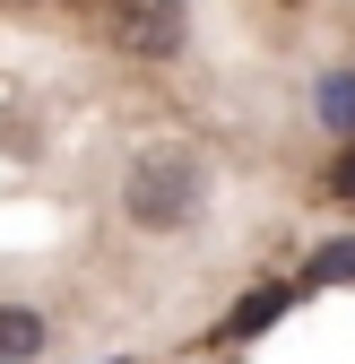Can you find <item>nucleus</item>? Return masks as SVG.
Returning a JSON list of instances; mask_svg holds the SVG:
<instances>
[{"label":"nucleus","instance_id":"5","mask_svg":"<svg viewBox=\"0 0 355 364\" xmlns=\"http://www.w3.org/2000/svg\"><path fill=\"white\" fill-rule=\"evenodd\" d=\"M278 312H286V287H278V295H251V304L234 312V330H260V321H278Z\"/></svg>","mask_w":355,"mask_h":364},{"label":"nucleus","instance_id":"1","mask_svg":"<svg viewBox=\"0 0 355 364\" xmlns=\"http://www.w3.org/2000/svg\"><path fill=\"white\" fill-rule=\"evenodd\" d=\"M208 208V165L200 148H148L139 165L121 173V217L139 235H182V225Z\"/></svg>","mask_w":355,"mask_h":364},{"label":"nucleus","instance_id":"4","mask_svg":"<svg viewBox=\"0 0 355 364\" xmlns=\"http://www.w3.org/2000/svg\"><path fill=\"white\" fill-rule=\"evenodd\" d=\"M321 122H329V130H355V70L321 78Z\"/></svg>","mask_w":355,"mask_h":364},{"label":"nucleus","instance_id":"7","mask_svg":"<svg viewBox=\"0 0 355 364\" xmlns=\"http://www.w3.org/2000/svg\"><path fill=\"white\" fill-rule=\"evenodd\" d=\"M329 191H338V200H355V148H346V156L329 165Z\"/></svg>","mask_w":355,"mask_h":364},{"label":"nucleus","instance_id":"2","mask_svg":"<svg viewBox=\"0 0 355 364\" xmlns=\"http://www.w3.org/2000/svg\"><path fill=\"white\" fill-rule=\"evenodd\" d=\"M104 35H113V53H173L182 43V9H165V0H113V18H104Z\"/></svg>","mask_w":355,"mask_h":364},{"label":"nucleus","instance_id":"3","mask_svg":"<svg viewBox=\"0 0 355 364\" xmlns=\"http://www.w3.org/2000/svg\"><path fill=\"white\" fill-rule=\"evenodd\" d=\"M43 312H26V304H0V364H35L43 355Z\"/></svg>","mask_w":355,"mask_h":364},{"label":"nucleus","instance_id":"6","mask_svg":"<svg viewBox=\"0 0 355 364\" xmlns=\"http://www.w3.org/2000/svg\"><path fill=\"white\" fill-rule=\"evenodd\" d=\"M312 278H355V243H338V252H321V269Z\"/></svg>","mask_w":355,"mask_h":364}]
</instances>
